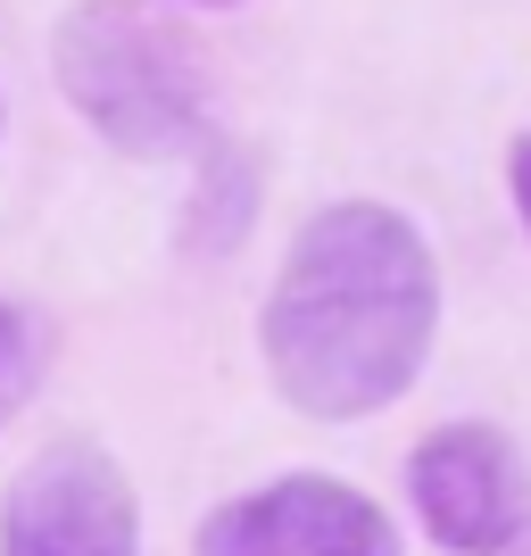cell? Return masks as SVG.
<instances>
[{"instance_id": "3", "label": "cell", "mask_w": 531, "mask_h": 556, "mask_svg": "<svg viewBox=\"0 0 531 556\" xmlns=\"http://www.w3.org/2000/svg\"><path fill=\"white\" fill-rule=\"evenodd\" d=\"M407 498L448 556H507L531 532V465L498 424H440L407 457Z\"/></svg>"}, {"instance_id": "9", "label": "cell", "mask_w": 531, "mask_h": 556, "mask_svg": "<svg viewBox=\"0 0 531 556\" xmlns=\"http://www.w3.org/2000/svg\"><path fill=\"white\" fill-rule=\"evenodd\" d=\"M507 556H531V532H523V540H515V548H507Z\"/></svg>"}, {"instance_id": "7", "label": "cell", "mask_w": 531, "mask_h": 556, "mask_svg": "<svg viewBox=\"0 0 531 556\" xmlns=\"http://www.w3.org/2000/svg\"><path fill=\"white\" fill-rule=\"evenodd\" d=\"M42 374H50V325L34 316V307L0 300V424L34 399V382H42Z\"/></svg>"}, {"instance_id": "2", "label": "cell", "mask_w": 531, "mask_h": 556, "mask_svg": "<svg viewBox=\"0 0 531 556\" xmlns=\"http://www.w3.org/2000/svg\"><path fill=\"white\" fill-rule=\"evenodd\" d=\"M50 75L125 159L208 150V67L159 9L141 0H75L50 25Z\"/></svg>"}, {"instance_id": "5", "label": "cell", "mask_w": 531, "mask_h": 556, "mask_svg": "<svg viewBox=\"0 0 531 556\" xmlns=\"http://www.w3.org/2000/svg\"><path fill=\"white\" fill-rule=\"evenodd\" d=\"M191 556H399V523L332 473H282L200 523Z\"/></svg>"}, {"instance_id": "6", "label": "cell", "mask_w": 531, "mask_h": 556, "mask_svg": "<svg viewBox=\"0 0 531 556\" xmlns=\"http://www.w3.org/2000/svg\"><path fill=\"white\" fill-rule=\"evenodd\" d=\"M208 175L216 184L200 191V200H191V250H232V241H241V232H250V200H257V175H250V159H241V150H208Z\"/></svg>"}, {"instance_id": "8", "label": "cell", "mask_w": 531, "mask_h": 556, "mask_svg": "<svg viewBox=\"0 0 531 556\" xmlns=\"http://www.w3.org/2000/svg\"><path fill=\"white\" fill-rule=\"evenodd\" d=\"M507 184H515V216H523V232H531V134H515V150H507Z\"/></svg>"}, {"instance_id": "10", "label": "cell", "mask_w": 531, "mask_h": 556, "mask_svg": "<svg viewBox=\"0 0 531 556\" xmlns=\"http://www.w3.org/2000/svg\"><path fill=\"white\" fill-rule=\"evenodd\" d=\"M191 9H232V0H191Z\"/></svg>"}, {"instance_id": "4", "label": "cell", "mask_w": 531, "mask_h": 556, "mask_svg": "<svg viewBox=\"0 0 531 556\" xmlns=\"http://www.w3.org/2000/svg\"><path fill=\"white\" fill-rule=\"evenodd\" d=\"M0 556H141V498L109 448L50 441L0 498Z\"/></svg>"}, {"instance_id": "1", "label": "cell", "mask_w": 531, "mask_h": 556, "mask_svg": "<svg viewBox=\"0 0 531 556\" xmlns=\"http://www.w3.org/2000/svg\"><path fill=\"white\" fill-rule=\"evenodd\" d=\"M440 332L432 241L382 200L316 208L266 291L257 341L275 391L316 424H366L423 374Z\"/></svg>"}]
</instances>
